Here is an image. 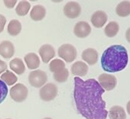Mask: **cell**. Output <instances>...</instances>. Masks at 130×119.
I'll return each instance as SVG.
<instances>
[{"instance_id": "1", "label": "cell", "mask_w": 130, "mask_h": 119, "mask_svg": "<svg viewBox=\"0 0 130 119\" xmlns=\"http://www.w3.org/2000/svg\"><path fill=\"white\" fill-rule=\"evenodd\" d=\"M105 90L95 79L74 77V98L78 112L86 119H106L108 111L102 95Z\"/></svg>"}, {"instance_id": "2", "label": "cell", "mask_w": 130, "mask_h": 119, "mask_svg": "<svg viewBox=\"0 0 130 119\" xmlns=\"http://www.w3.org/2000/svg\"><path fill=\"white\" fill-rule=\"evenodd\" d=\"M128 62V52L125 47L114 44L109 47L101 57V66L104 71L116 73L123 70Z\"/></svg>"}, {"instance_id": "3", "label": "cell", "mask_w": 130, "mask_h": 119, "mask_svg": "<svg viewBox=\"0 0 130 119\" xmlns=\"http://www.w3.org/2000/svg\"><path fill=\"white\" fill-rule=\"evenodd\" d=\"M77 54L76 48L70 44H62L58 48V56L67 63L73 62L77 57Z\"/></svg>"}, {"instance_id": "4", "label": "cell", "mask_w": 130, "mask_h": 119, "mask_svg": "<svg viewBox=\"0 0 130 119\" xmlns=\"http://www.w3.org/2000/svg\"><path fill=\"white\" fill-rule=\"evenodd\" d=\"M47 80V76L45 72L41 70H37L31 72L28 76V81L31 86L40 88L43 86Z\"/></svg>"}, {"instance_id": "5", "label": "cell", "mask_w": 130, "mask_h": 119, "mask_svg": "<svg viewBox=\"0 0 130 119\" xmlns=\"http://www.w3.org/2000/svg\"><path fill=\"white\" fill-rule=\"evenodd\" d=\"M28 94V88L22 83H18L10 89V96L12 99L17 102H24L27 98Z\"/></svg>"}, {"instance_id": "6", "label": "cell", "mask_w": 130, "mask_h": 119, "mask_svg": "<svg viewBox=\"0 0 130 119\" xmlns=\"http://www.w3.org/2000/svg\"><path fill=\"white\" fill-rule=\"evenodd\" d=\"M39 95L40 98L44 102L52 101L57 95V87L54 83H47L41 88Z\"/></svg>"}, {"instance_id": "7", "label": "cell", "mask_w": 130, "mask_h": 119, "mask_svg": "<svg viewBox=\"0 0 130 119\" xmlns=\"http://www.w3.org/2000/svg\"><path fill=\"white\" fill-rule=\"evenodd\" d=\"M98 83L104 90L111 91L116 88L117 85V80L116 76L112 75L103 73L98 77Z\"/></svg>"}, {"instance_id": "8", "label": "cell", "mask_w": 130, "mask_h": 119, "mask_svg": "<svg viewBox=\"0 0 130 119\" xmlns=\"http://www.w3.org/2000/svg\"><path fill=\"white\" fill-rule=\"evenodd\" d=\"M81 12V7L76 2H69L63 7V13L69 18H77Z\"/></svg>"}, {"instance_id": "9", "label": "cell", "mask_w": 130, "mask_h": 119, "mask_svg": "<svg viewBox=\"0 0 130 119\" xmlns=\"http://www.w3.org/2000/svg\"><path fill=\"white\" fill-rule=\"evenodd\" d=\"M91 32V27L87 22H77L74 28V34L79 38H84L87 37Z\"/></svg>"}, {"instance_id": "10", "label": "cell", "mask_w": 130, "mask_h": 119, "mask_svg": "<svg viewBox=\"0 0 130 119\" xmlns=\"http://www.w3.org/2000/svg\"><path fill=\"white\" fill-rule=\"evenodd\" d=\"M38 53H39L40 56L41 57L42 61L45 64L48 63L55 56V50L50 44L42 45L39 48Z\"/></svg>"}, {"instance_id": "11", "label": "cell", "mask_w": 130, "mask_h": 119, "mask_svg": "<svg viewBox=\"0 0 130 119\" xmlns=\"http://www.w3.org/2000/svg\"><path fill=\"white\" fill-rule=\"evenodd\" d=\"M15 53L14 44L9 41H4L0 44V55L5 59H9Z\"/></svg>"}, {"instance_id": "12", "label": "cell", "mask_w": 130, "mask_h": 119, "mask_svg": "<svg viewBox=\"0 0 130 119\" xmlns=\"http://www.w3.org/2000/svg\"><path fill=\"white\" fill-rule=\"evenodd\" d=\"M90 21L95 28H102L107 22V15L103 11H96L93 14Z\"/></svg>"}, {"instance_id": "13", "label": "cell", "mask_w": 130, "mask_h": 119, "mask_svg": "<svg viewBox=\"0 0 130 119\" xmlns=\"http://www.w3.org/2000/svg\"><path fill=\"white\" fill-rule=\"evenodd\" d=\"M82 59L89 65H94L98 61V52L93 48H87L83 51Z\"/></svg>"}, {"instance_id": "14", "label": "cell", "mask_w": 130, "mask_h": 119, "mask_svg": "<svg viewBox=\"0 0 130 119\" xmlns=\"http://www.w3.org/2000/svg\"><path fill=\"white\" fill-rule=\"evenodd\" d=\"M88 72V66L82 62L77 61L71 66V73L73 75L78 76H84Z\"/></svg>"}, {"instance_id": "15", "label": "cell", "mask_w": 130, "mask_h": 119, "mask_svg": "<svg viewBox=\"0 0 130 119\" xmlns=\"http://www.w3.org/2000/svg\"><path fill=\"white\" fill-rule=\"evenodd\" d=\"M45 15H46V9L41 5L35 6L30 12L31 18L35 22L42 20L45 17Z\"/></svg>"}, {"instance_id": "16", "label": "cell", "mask_w": 130, "mask_h": 119, "mask_svg": "<svg viewBox=\"0 0 130 119\" xmlns=\"http://www.w3.org/2000/svg\"><path fill=\"white\" fill-rule=\"evenodd\" d=\"M25 61L28 68L30 70L37 69L40 66V59L35 53H29L26 54L25 56Z\"/></svg>"}, {"instance_id": "17", "label": "cell", "mask_w": 130, "mask_h": 119, "mask_svg": "<svg viewBox=\"0 0 130 119\" xmlns=\"http://www.w3.org/2000/svg\"><path fill=\"white\" fill-rule=\"evenodd\" d=\"M9 67L12 70H13L16 74L22 75L25 71V67L22 61V59L20 58H14L10 61Z\"/></svg>"}, {"instance_id": "18", "label": "cell", "mask_w": 130, "mask_h": 119, "mask_svg": "<svg viewBox=\"0 0 130 119\" xmlns=\"http://www.w3.org/2000/svg\"><path fill=\"white\" fill-rule=\"evenodd\" d=\"M110 119H126V114L124 108L121 106H112L109 111Z\"/></svg>"}, {"instance_id": "19", "label": "cell", "mask_w": 130, "mask_h": 119, "mask_svg": "<svg viewBox=\"0 0 130 119\" xmlns=\"http://www.w3.org/2000/svg\"><path fill=\"white\" fill-rule=\"evenodd\" d=\"M116 14L120 17H126L130 15V2L123 1L118 4L116 9Z\"/></svg>"}, {"instance_id": "20", "label": "cell", "mask_w": 130, "mask_h": 119, "mask_svg": "<svg viewBox=\"0 0 130 119\" xmlns=\"http://www.w3.org/2000/svg\"><path fill=\"white\" fill-rule=\"evenodd\" d=\"M7 31L12 36H17L22 31V24L19 20H11L8 25Z\"/></svg>"}, {"instance_id": "21", "label": "cell", "mask_w": 130, "mask_h": 119, "mask_svg": "<svg viewBox=\"0 0 130 119\" xmlns=\"http://www.w3.org/2000/svg\"><path fill=\"white\" fill-rule=\"evenodd\" d=\"M119 30V24L116 22H111L106 26L104 29V32L108 37H113L117 34Z\"/></svg>"}, {"instance_id": "22", "label": "cell", "mask_w": 130, "mask_h": 119, "mask_svg": "<svg viewBox=\"0 0 130 119\" xmlns=\"http://www.w3.org/2000/svg\"><path fill=\"white\" fill-rule=\"evenodd\" d=\"M31 8V4L28 1H21L18 4L16 9H15V12L19 16H25L26 15Z\"/></svg>"}, {"instance_id": "23", "label": "cell", "mask_w": 130, "mask_h": 119, "mask_svg": "<svg viewBox=\"0 0 130 119\" xmlns=\"http://www.w3.org/2000/svg\"><path fill=\"white\" fill-rule=\"evenodd\" d=\"M1 80H3L8 86H12L17 82L18 78L12 72L6 70L4 73L1 75Z\"/></svg>"}, {"instance_id": "24", "label": "cell", "mask_w": 130, "mask_h": 119, "mask_svg": "<svg viewBox=\"0 0 130 119\" xmlns=\"http://www.w3.org/2000/svg\"><path fill=\"white\" fill-rule=\"evenodd\" d=\"M64 68H66L65 67V64L60 59H54L50 63V66H49L50 71L54 73H57L63 70Z\"/></svg>"}, {"instance_id": "25", "label": "cell", "mask_w": 130, "mask_h": 119, "mask_svg": "<svg viewBox=\"0 0 130 119\" xmlns=\"http://www.w3.org/2000/svg\"><path fill=\"white\" fill-rule=\"evenodd\" d=\"M69 76V72L68 70L64 68L63 70L54 73V79L57 83H64L66 82Z\"/></svg>"}, {"instance_id": "26", "label": "cell", "mask_w": 130, "mask_h": 119, "mask_svg": "<svg viewBox=\"0 0 130 119\" xmlns=\"http://www.w3.org/2000/svg\"><path fill=\"white\" fill-rule=\"evenodd\" d=\"M8 87L7 85L0 80V104L4 102L8 94Z\"/></svg>"}, {"instance_id": "27", "label": "cell", "mask_w": 130, "mask_h": 119, "mask_svg": "<svg viewBox=\"0 0 130 119\" xmlns=\"http://www.w3.org/2000/svg\"><path fill=\"white\" fill-rule=\"evenodd\" d=\"M6 23V18L4 15L0 14V33H2L4 30V27Z\"/></svg>"}, {"instance_id": "28", "label": "cell", "mask_w": 130, "mask_h": 119, "mask_svg": "<svg viewBox=\"0 0 130 119\" xmlns=\"http://www.w3.org/2000/svg\"><path fill=\"white\" fill-rule=\"evenodd\" d=\"M3 2H4L5 6L9 9L13 8L15 6V4L17 3L16 0H5V1H3Z\"/></svg>"}, {"instance_id": "29", "label": "cell", "mask_w": 130, "mask_h": 119, "mask_svg": "<svg viewBox=\"0 0 130 119\" xmlns=\"http://www.w3.org/2000/svg\"><path fill=\"white\" fill-rule=\"evenodd\" d=\"M6 69H7V64L5 61L0 59V74L5 72Z\"/></svg>"}, {"instance_id": "30", "label": "cell", "mask_w": 130, "mask_h": 119, "mask_svg": "<svg viewBox=\"0 0 130 119\" xmlns=\"http://www.w3.org/2000/svg\"><path fill=\"white\" fill-rule=\"evenodd\" d=\"M125 38L128 41V42L130 43V28H128V30L125 32Z\"/></svg>"}, {"instance_id": "31", "label": "cell", "mask_w": 130, "mask_h": 119, "mask_svg": "<svg viewBox=\"0 0 130 119\" xmlns=\"http://www.w3.org/2000/svg\"><path fill=\"white\" fill-rule=\"evenodd\" d=\"M126 108H127V111H128V114H130V100H129V101H128V102L127 103V106H126Z\"/></svg>"}, {"instance_id": "32", "label": "cell", "mask_w": 130, "mask_h": 119, "mask_svg": "<svg viewBox=\"0 0 130 119\" xmlns=\"http://www.w3.org/2000/svg\"><path fill=\"white\" fill-rule=\"evenodd\" d=\"M43 119H52L51 117H44V118H43Z\"/></svg>"}, {"instance_id": "33", "label": "cell", "mask_w": 130, "mask_h": 119, "mask_svg": "<svg viewBox=\"0 0 130 119\" xmlns=\"http://www.w3.org/2000/svg\"><path fill=\"white\" fill-rule=\"evenodd\" d=\"M6 119H11V118H6Z\"/></svg>"}]
</instances>
